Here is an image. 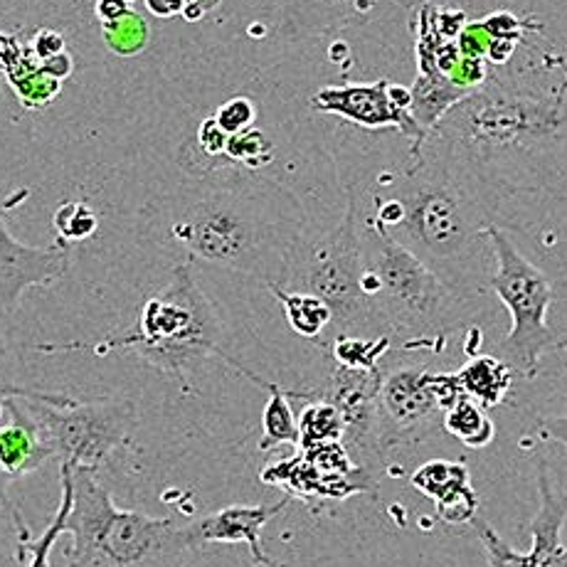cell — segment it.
I'll use <instances>...</instances> for the list:
<instances>
[{
	"label": "cell",
	"mask_w": 567,
	"mask_h": 567,
	"mask_svg": "<svg viewBox=\"0 0 567 567\" xmlns=\"http://www.w3.org/2000/svg\"><path fill=\"white\" fill-rule=\"evenodd\" d=\"M146 233L190 259L281 284L301 239L303 210L284 185L259 173L217 166L146 207Z\"/></svg>",
	"instance_id": "1"
},
{
	"label": "cell",
	"mask_w": 567,
	"mask_h": 567,
	"mask_svg": "<svg viewBox=\"0 0 567 567\" xmlns=\"http://www.w3.org/2000/svg\"><path fill=\"white\" fill-rule=\"evenodd\" d=\"M506 190L434 134L417 154H410L405 168L378 178V193L390 195L402 210L388 235L420 257L466 303L488 291L496 267L488 227L496 225Z\"/></svg>",
	"instance_id": "2"
},
{
	"label": "cell",
	"mask_w": 567,
	"mask_h": 567,
	"mask_svg": "<svg viewBox=\"0 0 567 567\" xmlns=\"http://www.w3.org/2000/svg\"><path fill=\"white\" fill-rule=\"evenodd\" d=\"M70 466L72 508L68 514V567H190L205 545L193 523L178 526L171 518H151L114 504L96 482L94 468Z\"/></svg>",
	"instance_id": "3"
},
{
	"label": "cell",
	"mask_w": 567,
	"mask_h": 567,
	"mask_svg": "<svg viewBox=\"0 0 567 567\" xmlns=\"http://www.w3.org/2000/svg\"><path fill=\"white\" fill-rule=\"evenodd\" d=\"M223 319L210 297L200 289L193 275V265L183 261L171 271V279L161 291L151 293L138 311L134 331L122 336H109L100 343H42L40 353H70L92 351L106 355L112 351H134L148 365L178 380L183 390H190L188 370L210 355H220L237 373L235 358L223 351Z\"/></svg>",
	"instance_id": "4"
},
{
	"label": "cell",
	"mask_w": 567,
	"mask_h": 567,
	"mask_svg": "<svg viewBox=\"0 0 567 567\" xmlns=\"http://www.w3.org/2000/svg\"><path fill=\"white\" fill-rule=\"evenodd\" d=\"M565 90L567 82L550 94L530 96L488 74L478 90L442 116L432 134L484 176L501 183L491 173L496 158L543 154L567 144Z\"/></svg>",
	"instance_id": "5"
},
{
	"label": "cell",
	"mask_w": 567,
	"mask_h": 567,
	"mask_svg": "<svg viewBox=\"0 0 567 567\" xmlns=\"http://www.w3.org/2000/svg\"><path fill=\"white\" fill-rule=\"evenodd\" d=\"M358 243L363 257L361 289L385 329L408 336L405 351L430 348L440 353L446 336L462 323L466 301L456 297L420 257L361 213V205Z\"/></svg>",
	"instance_id": "6"
},
{
	"label": "cell",
	"mask_w": 567,
	"mask_h": 567,
	"mask_svg": "<svg viewBox=\"0 0 567 567\" xmlns=\"http://www.w3.org/2000/svg\"><path fill=\"white\" fill-rule=\"evenodd\" d=\"M346 195L348 203L343 220L331 233L319 237H309L303 233L289 257L287 275H284V281L279 284L284 289L309 291L326 301V307L331 309L333 316L326 343L341 333H390L361 289L363 257L361 243H358V198L353 188L346 190Z\"/></svg>",
	"instance_id": "7"
},
{
	"label": "cell",
	"mask_w": 567,
	"mask_h": 567,
	"mask_svg": "<svg viewBox=\"0 0 567 567\" xmlns=\"http://www.w3.org/2000/svg\"><path fill=\"white\" fill-rule=\"evenodd\" d=\"M488 243L494 249L496 269L488 279L494 291L511 313V331L496 346L501 361L514 368L520 378L533 380L540 373V355L560 346L548 326V311L555 301L550 279L520 255L514 239L498 225L488 227Z\"/></svg>",
	"instance_id": "8"
},
{
	"label": "cell",
	"mask_w": 567,
	"mask_h": 567,
	"mask_svg": "<svg viewBox=\"0 0 567 567\" xmlns=\"http://www.w3.org/2000/svg\"><path fill=\"white\" fill-rule=\"evenodd\" d=\"M60 464L100 468L118 446L134 437L138 410L126 398L80 400L38 390L20 398Z\"/></svg>",
	"instance_id": "9"
},
{
	"label": "cell",
	"mask_w": 567,
	"mask_h": 567,
	"mask_svg": "<svg viewBox=\"0 0 567 567\" xmlns=\"http://www.w3.org/2000/svg\"><path fill=\"white\" fill-rule=\"evenodd\" d=\"M464 395L456 373H432L427 365L383 370L378 392L380 452L424 437Z\"/></svg>",
	"instance_id": "10"
},
{
	"label": "cell",
	"mask_w": 567,
	"mask_h": 567,
	"mask_svg": "<svg viewBox=\"0 0 567 567\" xmlns=\"http://www.w3.org/2000/svg\"><path fill=\"white\" fill-rule=\"evenodd\" d=\"M390 84L388 80H378L368 84L323 86L311 96L309 104L313 112L341 116L348 124L365 131L398 128L402 136L410 138V154H417L430 134L417 126L412 112L392 102Z\"/></svg>",
	"instance_id": "11"
},
{
	"label": "cell",
	"mask_w": 567,
	"mask_h": 567,
	"mask_svg": "<svg viewBox=\"0 0 567 567\" xmlns=\"http://www.w3.org/2000/svg\"><path fill=\"white\" fill-rule=\"evenodd\" d=\"M538 491L540 508L530 523L533 548L528 553L511 548L484 518H472V526L478 540L484 543L491 567H567V548L560 543V530L567 518V491L558 496L550 482H538Z\"/></svg>",
	"instance_id": "12"
},
{
	"label": "cell",
	"mask_w": 567,
	"mask_h": 567,
	"mask_svg": "<svg viewBox=\"0 0 567 567\" xmlns=\"http://www.w3.org/2000/svg\"><path fill=\"white\" fill-rule=\"evenodd\" d=\"M72 247L58 239L52 247H30L10 235L0 217V326L16 316L32 287H50L70 271Z\"/></svg>",
	"instance_id": "13"
},
{
	"label": "cell",
	"mask_w": 567,
	"mask_h": 567,
	"mask_svg": "<svg viewBox=\"0 0 567 567\" xmlns=\"http://www.w3.org/2000/svg\"><path fill=\"white\" fill-rule=\"evenodd\" d=\"M378 0H281L279 32L289 40L321 38L348 25L365 23ZM414 13L427 0H390Z\"/></svg>",
	"instance_id": "14"
},
{
	"label": "cell",
	"mask_w": 567,
	"mask_h": 567,
	"mask_svg": "<svg viewBox=\"0 0 567 567\" xmlns=\"http://www.w3.org/2000/svg\"><path fill=\"white\" fill-rule=\"evenodd\" d=\"M291 504V496L287 494L279 498L277 504H257V506H245L235 504L220 508L213 516H205L193 520L195 536L203 545L210 543H247L249 555H252V563L259 567H284L275 563L261 548V528L267 526L269 520H275L284 508Z\"/></svg>",
	"instance_id": "15"
},
{
	"label": "cell",
	"mask_w": 567,
	"mask_h": 567,
	"mask_svg": "<svg viewBox=\"0 0 567 567\" xmlns=\"http://www.w3.org/2000/svg\"><path fill=\"white\" fill-rule=\"evenodd\" d=\"M410 484L420 491L422 496L434 501L437 518L444 523H472L478 511V496L472 486V476L464 462L434 460L422 464L417 472L410 476Z\"/></svg>",
	"instance_id": "16"
},
{
	"label": "cell",
	"mask_w": 567,
	"mask_h": 567,
	"mask_svg": "<svg viewBox=\"0 0 567 567\" xmlns=\"http://www.w3.org/2000/svg\"><path fill=\"white\" fill-rule=\"evenodd\" d=\"M10 424L0 427V491L48 462L52 452L20 398H3Z\"/></svg>",
	"instance_id": "17"
},
{
	"label": "cell",
	"mask_w": 567,
	"mask_h": 567,
	"mask_svg": "<svg viewBox=\"0 0 567 567\" xmlns=\"http://www.w3.org/2000/svg\"><path fill=\"white\" fill-rule=\"evenodd\" d=\"M0 70L23 109H45L52 100H58L62 82L45 74L30 45L6 35L3 30H0Z\"/></svg>",
	"instance_id": "18"
},
{
	"label": "cell",
	"mask_w": 567,
	"mask_h": 567,
	"mask_svg": "<svg viewBox=\"0 0 567 567\" xmlns=\"http://www.w3.org/2000/svg\"><path fill=\"white\" fill-rule=\"evenodd\" d=\"M514 368L501 361L498 355L482 353L472 355L462 370H456L466 398L478 402L484 410L498 408L508 398L511 388H514Z\"/></svg>",
	"instance_id": "19"
},
{
	"label": "cell",
	"mask_w": 567,
	"mask_h": 567,
	"mask_svg": "<svg viewBox=\"0 0 567 567\" xmlns=\"http://www.w3.org/2000/svg\"><path fill=\"white\" fill-rule=\"evenodd\" d=\"M267 289L275 293V299L281 303L284 316H287V323L293 333L319 346L326 343L333 323V316H331V309L326 307L323 299L313 297L309 291L284 289L279 284H269Z\"/></svg>",
	"instance_id": "20"
},
{
	"label": "cell",
	"mask_w": 567,
	"mask_h": 567,
	"mask_svg": "<svg viewBox=\"0 0 567 567\" xmlns=\"http://www.w3.org/2000/svg\"><path fill=\"white\" fill-rule=\"evenodd\" d=\"M247 380H252L255 385L265 388L269 392V400L261 412V440L259 452H271L281 444L299 446V417L291 410L289 392L279 388L277 383H267V380L257 378L255 373H245Z\"/></svg>",
	"instance_id": "21"
},
{
	"label": "cell",
	"mask_w": 567,
	"mask_h": 567,
	"mask_svg": "<svg viewBox=\"0 0 567 567\" xmlns=\"http://www.w3.org/2000/svg\"><path fill=\"white\" fill-rule=\"evenodd\" d=\"M444 430L460 440L466 450H484L496 437V424L472 398H460L442 414Z\"/></svg>",
	"instance_id": "22"
},
{
	"label": "cell",
	"mask_w": 567,
	"mask_h": 567,
	"mask_svg": "<svg viewBox=\"0 0 567 567\" xmlns=\"http://www.w3.org/2000/svg\"><path fill=\"white\" fill-rule=\"evenodd\" d=\"M331 353L336 365L351 368V370H378L383 358L392 348V336H333L329 343L323 346Z\"/></svg>",
	"instance_id": "23"
},
{
	"label": "cell",
	"mask_w": 567,
	"mask_h": 567,
	"mask_svg": "<svg viewBox=\"0 0 567 567\" xmlns=\"http://www.w3.org/2000/svg\"><path fill=\"white\" fill-rule=\"evenodd\" d=\"M343 442V417L329 400L316 398L299 414V450H316L323 444Z\"/></svg>",
	"instance_id": "24"
},
{
	"label": "cell",
	"mask_w": 567,
	"mask_h": 567,
	"mask_svg": "<svg viewBox=\"0 0 567 567\" xmlns=\"http://www.w3.org/2000/svg\"><path fill=\"white\" fill-rule=\"evenodd\" d=\"M60 484H62V498L52 523L38 540L20 545V560H28L25 567H50V555H52L54 543L60 540L64 530H68V514L72 508V472L68 464H62L60 468Z\"/></svg>",
	"instance_id": "25"
},
{
	"label": "cell",
	"mask_w": 567,
	"mask_h": 567,
	"mask_svg": "<svg viewBox=\"0 0 567 567\" xmlns=\"http://www.w3.org/2000/svg\"><path fill=\"white\" fill-rule=\"evenodd\" d=\"M275 156H277L275 144H271V138L261 128L252 126L243 131V134H235L227 138L225 163H230V166L259 173L267 166H271Z\"/></svg>",
	"instance_id": "26"
},
{
	"label": "cell",
	"mask_w": 567,
	"mask_h": 567,
	"mask_svg": "<svg viewBox=\"0 0 567 567\" xmlns=\"http://www.w3.org/2000/svg\"><path fill=\"white\" fill-rule=\"evenodd\" d=\"M102 38L104 45L118 54V58H136V54L146 50L151 30L146 18L134 10V13L112 20V23H102Z\"/></svg>",
	"instance_id": "27"
},
{
	"label": "cell",
	"mask_w": 567,
	"mask_h": 567,
	"mask_svg": "<svg viewBox=\"0 0 567 567\" xmlns=\"http://www.w3.org/2000/svg\"><path fill=\"white\" fill-rule=\"evenodd\" d=\"M52 227L58 233V239L72 247L74 243H84L100 230V217L84 200H68L54 210Z\"/></svg>",
	"instance_id": "28"
},
{
	"label": "cell",
	"mask_w": 567,
	"mask_h": 567,
	"mask_svg": "<svg viewBox=\"0 0 567 567\" xmlns=\"http://www.w3.org/2000/svg\"><path fill=\"white\" fill-rule=\"evenodd\" d=\"M213 118L227 136L243 134V131L252 128L257 122V104L249 100V96L239 94V96H233V100H227L225 104L217 106Z\"/></svg>",
	"instance_id": "29"
},
{
	"label": "cell",
	"mask_w": 567,
	"mask_h": 567,
	"mask_svg": "<svg viewBox=\"0 0 567 567\" xmlns=\"http://www.w3.org/2000/svg\"><path fill=\"white\" fill-rule=\"evenodd\" d=\"M482 25L486 28L491 40H511V42H520L526 32L543 28L533 18H520L516 13H511V10H496V13L482 18Z\"/></svg>",
	"instance_id": "30"
},
{
	"label": "cell",
	"mask_w": 567,
	"mask_h": 567,
	"mask_svg": "<svg viewBox=\"0 0 567 567\" xmlns=\"http://www.w3.org/2000/svg\"><path fill=\"white\" fill-rule=\"evenodd\" d=\"M491 45H494V40H491L486 28L482 25V20H468L460 38H456V48H460L464 58L472 60H486Z\"/></svg>",
	"instance_id": "31"
},
{
	"label": "cell",
	"mask_w": 567,
	"mask_h": 567,
	"mask_svg": "<svg viewBox=\"0 0 567 567\" xmlns=\"http://www.w3.org/2000/svg\"><path fill=\"white\" fill-rule=\"evenodd\" d=\"M227 136L225 131L217 126L213 116H207L198 126V136H195V144L203 151L207 158H223L225 161V148H227Z\"/></svg>",
	"instance_id": "32"
},
{
	"label": "cell",
	"mask_w": 567,
	"mask_h": 567,
	"mask_svg": "<svg viewBox=\"0 0 567 567\" xmlns=\"http://www.w3.org/2000/svg\"><path fill=\"white\" fill-rule=\"evenodd\" d=\"M32 54H35L38 62H48L52 58H60V54L68 52V42L60 35L58 30H50V28H40L32 40L28 42Z\"/></svg>",
	"instance_id": "33"
},
{
	"label": "cell",
	"mask_w": 567,
	"mask_h": 567,
	"mask_svg": "<svg viewBox=\"0 0 567 567\" xmlns=\"http://www.w3.org/2000/svg\"><path fill=\"white\" fill-rule=\"evenodd\" d=\"M136 0H94V13L100 23H112V20L134 13Z\"/></svg>",
	"instance_id": "34"
},
{
	"label": "cell",
	"mask_w": 567,
	"mask_h": 567,
	"mask_svg": "<svg viewBox=\"0 0 567 567\" xmlns=\"http://www.w3.org/2000/svg\"><path fill=\"white\" fill-rule=\"evenodd\" d=\"M560 348L567 351V341H560ZM538 434L543 440H553L567 446V414H560V417H543L538 420Z\"/></svg>",
	"instance_id": "35"
},
{
	"label": "cell",
	"mask_w": 567,
	"mask_h": 567,
	"mask_svg": "<svg viewBox=\"0 0 567 567\" xmlns=\"http://www.w3.org/2000/svg\"><path fill=\"white\" fill-rule=\"evenodd\" d=\"M223 0H183V20L188 23H198L205 16H210L213 10L220 6Z\"/></svg>",
	"instance_id": "36"
},
{
	"label": "cell",
	"mask_w": 567,
	"mask_h": 567,
	"mask_svg": "<svg viewBox=\"0 0 567 567\" xmlns=\"http://www.w3.org/2000/svg\"><path fill=\"white\" fill-rule=\"evenodd\" d=\"M146 10L154 18H176L183 16V0H144Z\"/></svg>",
	"instance_id": "37"
},
{
	"label": "cell",
	"mask_w": 567,
	"mask_h": 567,
	"mask_svg": "<svg viewBox=\"0 0 567 567\" xmlns=\"http://www.w3.org/2000/svg\"><path fill=\"white\" fill-rule=\"evenodd\" d=\"M0 392L8 398H25V395H35V388H23V385H13V383H0Z\"/></svg>",
	"instance_id": "38"
},
{
	"label": "cell",
	"mask_w": 567,
	"mask_h": 567,
	"mask_svg": "<svg viewBox=\"0 0 567 567\" xmlns=\"http://www.w3.org/2000/svg\"><path fill=\"white\" fill-rule=\"evenodd\" d=\"M6 355H8V343H6V336H3V331H0V361H3Z\"/></svg>",
	"instance_id": "39"
}]
</instances>
